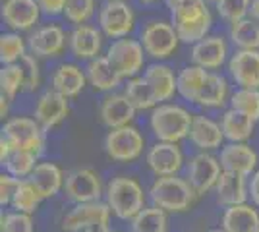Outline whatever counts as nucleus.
Segmentation results:
<instances>
[{
  "mask_svg": "<svg viewBox=\"0 0 259 232\" xmlns=\"http://www.w3.org/2000/svg\"><path fill=\"white\" fill-rule=\"evenodd\" d=\"M172 25L180 37V43H199L213 27V14L205 0H166Z\"/></svg>",
  "mask_w": 259,
  "mask_h": 232,
  "instance_id": "f257e3e1",
  "label": "nucleus"
},
{
  "mask_svg": "<svg viewBox=\"0 0 259 232\" xmlns=\"http://www.w3.org/2000/svg\"><path fill=\"white\" fill-rule=\"evenodd\" d=\"M105 203L120 221H132L145 207V192L132 176H114L105 190Z\"/></svg>",
  "mask_w": 259,
  "mask_h": 232,
  "instance_id": "f03ea898",
  "label": "nucleus"
},
{
  "mask_svg": "<svg viewBox=\"0 0 259 232\" xmlns=\"http://www.w3.org/2000/svg\"><path fill=\"white\" fill-rule=\"evenodd\" d=\"M149 201L151 205L159 207V209L166 211L168 215H178V213H186L195 203V194L192 186L188 184L186 178L180 176H162L155 178L151 186H149Z\"/></svg>",
  "mask_w": 259,
  "mask_h": 232,
  "instance_id": "7ed1b4c3",
  "label": "nucleus"
},
{
  "mask_svg": "<svg viewBox=\"0 0 259 232\" xmlns=\"http://www.w3.org/2000/svg\"><path fill=\"white\" fill-rule=\"evenodd\" d=\"M194 114L186 111L180 105L174 103H162L155 107L149 116V128L157 142H168V144H180L190 135Z\"/></svg>",
  "mask_w": 259,
  "mask_h": 232,
  "instance_id": "20e7f679",
  "label": "nucleus"
},
{
  "mask_svg": "<svg viewBox=\"0 0 259 232\" xmlns=\"http://www.w3.org/2000/svg\"><path fill=\"white\" fill-rule=\"evenodd\" d=\"M105 153L114 163H132L140 159L145 149V137L136 126L114 128L105 135Z\"/></svg>",
  "mask_w": 259,
  "mask_h": 232,
  "instance_id": "39448f33",
  "label": "nucleus"
},
{
  "mask_svg": "<svg viewBox=\"0 0 259 232\" xmlns=\"http://www.w3.org/2000/svg\"><path fill=\"white\" fill-rule=\"evenodd\" d=\"M45 133L47 132L41 128V124L29 116H16L6 120L2 126V137L8 140L14 149L31 151L37 155L43 153Z\"/></svg>",
  "mask_w": 259,
  "mask_h": 232,
  "instance_id": "423d86ee",
  "label": "nucleus"
},
{
  "mask_svg": "<svg viewBox=\"0 0 259 232\" xmlns=\"http://www.w3.org/2000/svg\"><path fill=\"white\" fill-rule=\"evenodd\" d=\"M221 174H223V166H221L219 157L207 153V151H199L197 155L190 157L184 178L197 194V198H201L215 190Z\"/></svg>",
  "mask_w": 259,
  "mask_h": 232,
  "instance_id": "0eeeda50",
  "label": "nucleus"
},
{
  "mask_svg": "<svg viewBox=\"0 0 259 232\" xmlns=\"http://www.w3.org/2000/svg\"><path fill=\"white\" fill-rule=\"evenodd\" d=\"M105 56L122 79H126V77L132 79V77L138 76V72L143 68L145 51H143L141 41L132 39V37H124V39L112 41Z\"/></svg>",
  "mask_w": 259,
  "mask_h": 232,
  "instance_id": "6e6552de",
  "label": "nucleus"
},
{
  "mask_svg": "<svg viewBox=\"0 0 259 232\" xmlns=\"http://www.w3.org/2000/svg\"><path fill=\"white\" fill-rule=\"evenodd\" d=\"M136 25V12L126 0H107L99 10V29L110 39H124Z\"/></svg>",
  "mask_w": 259,
  "mask_h": 232,
  "instance_id": "1a4fd4ad",
  "label": "nucleus"
},
{
  "mask_svg": "<svg viewBox=\"0 0 259 232\" xmlns=\"http://www.w3.org/2000/svg\"><path fill=\"white\" fill-rule=\"evenodd\" d=\"M140 41L143 44L145 55L151 56L157 62H161V60L174 55V51L178 49V43H180V37L176 33L172 23L155 20L143 27Z\"/></svg>",
  "mask_w": 259,
  "mask_h": 232,
  "instance_id": "9d476101",
  "label": "nucleus"
},
{
  "mask_svg": "<svg viewBox=\"0 0 259 232\" xmlns=\"http://www.w3.org/2000/svg\"><path fill=\"white\" fill-rule=\"evenodd\" d=\"M105 190L107 188L103 186L99 172L93 168H74L66 174L64 194L74 205L101 201V198L105 196Z\"/></svg>",
  "mask_w": 259,
  "mask_h": 232,
  "instance_id": "9b49d317",
  "label": "nucleus"
},
{
  "mask_svg": "<svg viewBox=\"0 0 259 232\" xmlns=\"http://www.w3.org/2000/svg\"><path fill=\"white\" fill-rule=\"evenodd\" d=\"M112 211L105 201H91V203H76L72 209L62 217V230L64 232H83L85 228L97 224H110Z\"/></svg>",
  "mask_w": 259,
  "mask_h": 232,
  "instance_id": "f8f14e48",
  "label": "nucleus"
},
{
  "mask_svg": "<svg viewBox=\"0 0 259 232\" xmlns=\"http://www.w3.org/2000/svg\"><path fill=\"white\" fill-rule=\"evenodd\" d=\"M145 163L157 178L178 176V172L184 166V153L178 144L157 142L149 147V151L145 155Z\"/></svg>",
  "mask_w": 259,
  "mask_h": 232,
  "instance_id": "ddd939ff",
  "label": "nucleus"
},
{
  "mask_svg": "<svg viewBox=\"0 0 259 232\" xmlns=\"http://www.w3.org/2000/svg\"><path fill=\"white\" fill-rule=\"evenodd\" d=\"M70 112V105H68V99L64 95H60L58 91L54 89H49L39 95V99L35 103V120L41 124L45 132H51L54 130L58 124H62L66 120Z\"/></svg>",
  "mask_w": 259,
  "mask_h": 232,
  "instance_id": "4468645a",
  "label": "nucleus"
},
{
  "mask_svg": "<svg viewBox=\"0 0 259 232\" xmlns=\"http://www.w3.org/2000/svg\"><path fill=\"white\" fill-rule=\"evenodd\" d=\"M219 161L223 170L236 172L248 178L257 170L259 155L249 144H227L221 147Z\"/></svg>",
  "mask_w": 259,
  "mask_h": 232,
  "instance_id": "2eb2a0df",
  "label": "nucleus"
},
{
  "mask_svg": "<svg viewBox=\"0 0 259 232\" xmlns=\"http://www.w3.org/2000/svg\"><path fill=\"white\" fill-rule=\"evenodd\" d=\"M66 33L60 25H43L37 27L29 37H27V49L29 55L37 58H54L66 49Z\"/></svg>",
  "mask_w": 259,
  "mask_h": 232,
  "instance_id": "dca6fc26",
  "label": "nucleus"
},
{
  "mask_svg": "<svg viewBox=\"0 0 259 232\" xmlns=\"http://www.w3.org/2000/svg\"><path fill=\"white\" fill-rule=\"evenodd\" d=\"M136 116V107L124 93H108L99 105V118L108 130L130 126Z\"/></svg>",
  "mask_w": 259,
  "mask_h": 232,
  "instance_id": "f3484780",
  "label": "nucleus"
},
{
  "mask_svg": "<svg viewBox=\"0 0 259 232\" xmlns=\"http://www.w3.org/2000/svg\"><path fill=\"white\" fill-rule=\"evenodd\" d=\"M232 81L244 89H259V51H236L228 60Z\"/></svg>",
  "mask_w": 259,
  "mask_h": 232,
  "instance_id": "a211bd4d",
  "label": "nucleus"
},
{
  "mask_svg": "<svg viewBox=\"0 0 259 232\" xmlns=\"http://www.w3.org/2000/svg\"><path fill=\"white\" fill-rule=\"evenodd\" d=\"M41 8L37 0H4L2 6V18L6 25L16 33L29 31L39 22Z\"/></svg>",
  "mask_w": 259,
  "mask_h": 232,
  "instance_id": "6ab92c4d",
  "label": "nucleus"
},
{
  "mask_svg": "<svg viewBox=\"0 0 259 232\" xmlns=\"http://www.w3.org/2000/svg\"><path fill=\"white\" fill-rule=\"evenodd\" d=\"M215 199L221 207H232L240 203H248L249 198V182L246 176L236 174V172H228L223 170V174L219 178L215 186Z\"/></svg>",
  "mask_w": 259,
  "mask_h": 232,
  "instance_id": "aec40b11",
  "label": "nucleus"
},
{
  "mask_svg": "<svg viewBox=\"0 0 259 232\" xmlns=\"http://www.w3.org/2000/svg\"><path fill=\"white\" fill-rule=\"evenodd\" d=\"M72 55L79 60H93L103 49V31L93 25H76L68 37Z\"/></svg>",
  "mask_w": 259,
  "mask_h": 232,
  "instance_id": "412c9836",
  "label": "nucleus"
},
{
  "mask_svg": "<svg viewBox=\"0 0 259 232\" xmlns=\"http://www.w3.org/2000/svg\"><path fill=\"white\" fill-rule=\"evenodd\" d=\"M228 44L225 37L221 35H209L203 41L194 44L192 49V62L195 66H201L205 70H217L227 62Z\"/></svg>",
  "mask_w": 259,
  "mask_h": 232,
  "instance_id": "4be33fe9",
  "label": "nucleus"
},
{
  "mask_svg": "<svg viewBox=\"0 0 259 232\" xmlns=\"http://www.w3.org/2000/svg\"><path fill=\"white\" fill-rule=\"evenodd\" d=\"M188 140L192 142L194 147H197L199 151H207L211 153L213 149L223 147L225 142V133L221 124L215 120H211L209 116H201V114H195L194 120H192V128H190V135Z\"/></svg>",
  "mask_w": 259,
  "mask_h": 232,
  "instance_id": "5701e85b",
  "label": "nucleus"
},
{
  "mask_svg": "<svg viewBox=\"0 0 259 232\" xmlns=\"http://www.w3.org/2000/svg\"><path fill=\"white\" fill-rule=\"evenodd\" d=\"M43 199H51L64 190V172L56 163H39L33 174L27 178Z\"/></svg>",
  "mask_w": 259,
  "mask_h": 232,
  "instance_id": "b1692460",
  "label": "nucleus"
},
{
  "mask_svg": "<svg viewBox=\"0 0 259 232\" xmlns=\"http://www.w3.org/2000/svg\"><path fill=\"white\" fill-rule=\"evenodd\" d=\"M259 226V211L255 205L240 203L223 211L221 228L227 232H255Z\"/></svg>",
  "mask_w": 259,
  "mask_h": 232,
  "instance_id": "393cba45",
  "label": "nucleus"
},
{
  "mask_svg": "<svg viewBox=\"0 0 259 232\" xmlns=\"http://www.w3.org/2000/svg\"><path fill=\"white\" fill-rule=\"evenodd\" d=\"M143 77L149 81L155 91V97L159 103L170 101L174 93H178V76H174V70L162 62H153L145 68Z\"/></svg>",
  "mask_w": 259,
  "mask_h": 232,
  "instance_id": "a878e982",
  "label": "nucleus"
},
{
  "mask_svg": "<svg viewBox=\"0 0 259 232\" xmlns=\"http://www.w3.org/2000/svg\"><path fill=\"white\" fill-rule=\"evenodd\" d=\"M87 83L85 70L77 66V64H60L53 74V89L58 91L60 95H64L66 99H74L77 97Z\"/></svg>",
  "mask_w": 259,
  "mask_h": 232,
  "instance_id": "bb28decb",
  "label": "nucleus"
},
{
  "mask_svg": "<svg viewBox=\"0 0 259 232\" xmlns=\"http://www.w3.org/2000/svg\"><path fill=\"white\" fill-rule=\"evenodd\" d=\"M221 128L228 144H248V140L255 132V120L234 109H228L221 116Z\"/></svg>",
  "mask_w": 259,
  "mask_h": 232,
  "instance_id": "cd10ccee",
  "label": "nucleus"
},
{
  "mask_svg": "<svg viewBox=\"0 0 259 232\" xmlns=\"http://www.w3.org/2000/svg\"><path fill=\"white\" fill-rule=\"evenodd\" d=\"M87 81L91 83V87L97 91H112L120 85L122 77L116 74V70L112 68V64L108 62L107 56H97L93 60H89V64L85 68Z\"/></svg>",
  "mask_w": 259,
  "mask_h": 232,
  "instance_id": "c85d7f7f",
  "label": "nucleus"
},
{
  "mask_svg": "<svg viewBox=\"0 0 259 232\" xmlns=\"http://www.w3.org/2000/svg\"><path fill=\"white\" fill-rule=\"evenodd\" d=\"M230 97H228V81L225 76L211 72L207 77L205 85L201 89L199 97L195 101V105L199 107H205V109H221L225 107Z\"/></svg>",
  "mask_w": 259,
  "mask_h": 232,
  "instance_id": "c756f323",
  "label": "nucleus"
},
{
  "mask_svg": "<svg viewBox=\"0 0 259 232\" xmlns=\"http://www.w3.org/2000/svg\"><path fill=\"white\" fill-rule=\"evenodd\" d=\"M209 74H211L209 70L201 66H195V64L182 68L178 72V95L182 99L190 101V103H195L203 85H205Z\"/></svg>",
  "mask_w": 259,
  "mask_h": 232,
  "instance_id": "7c9ffc66",
  "label": "nucleus"
},
{
  "mask_svg": "<svg viewBox=\"0 0 259 232\" xmlns=\"http://www.w3.org/2000/svg\"><path fill=\"white\" fill-rule=\"evenodd\" d=\"M228 37L238 51H259V23L251 18L230 23Z\"/></svg>",
  "mask_w": 259,
  "mask_h": 232,
  "instance_id": "2f4dec72",
  "label": "nucleus"
},
{
  "mask_svg": "<svg viewBox=\"0 0 259 232\" xmlns=\"http://www.w3.org/2000/svg\"><path fill=\"white\" fill-rule=\"evenodd\" d=\"M124 95L130 99V103L136 107V111H149V109H155L159 107V101L155 97V91L149 85V81L145 77H132L126 83V89H124Z\"/></svg>",
  "mask_w": 259,
  "mask_h": 232,
  "instance_id": "473e14b6",
  "label": "nucleus"
},
{
  "mask_svg": "<svg viewBox=\"0 0 259 232\" xmlns=\"http://www.w3.org/2000/svg\"><path fill=\"white\" fill-rule=\"evenodd\" d=\"M130 228H132V232H166L168 213L155 207V205H145L130 221Z\"/></svg>",
  "mask_w": 259,
  "mask_h": 232,
  "instance_id": "72a5a7b5",
  "label": "nucleus"
},
{
  "mask_svg": "<svg viewBox=\"0 0 259 232\" xmlns=\"http://www.w3.org/2000/svg\"><path fill=\"white\" fill-rule=\"evenodd\" d=\"M37 153L31 151H20V149H14V153L10 155V159L4 163L2 166H6V172L12 174L18 180H27L33 174V170L37 168Z\"/></svg>",
  "mask_w": 259,
  "mask_h": 232,
  "instance_id": "f704fd0d",
  "label": "nucleus"
},
{
  "mask_svg": "<svg viewBox=\"0 0 259 232\" xmlns=\"http://www.w3.org/2000/svg\"><path fill=\"white\" fill-rule=\"evenodd\" d=\"M27 41L20 33L10 31V33L0 35V60L4 64H18L23 56L27 55Z\"/></svg>",
  "mask_w": 259,
  "mask_h": 232,
  "instance_id": "c9c22d12",
  "label": "nucleus"
},
{
  "mask_svg": "<svg viewBox=\"0 0 259 232\" xmlns=\"http://www.w3.org/2000/svg\"><path fill=\"white\" fill-rule=\"evenodd\" d=\"M230 109L249 116L251 120H259V89H244L238 87L230 95Z\"/></svg>",
  "mask_w": 259,
  "mask_h": 232,
  "instance_id": "e433bc0d",
  "label": "nucleus"
},
{
  "mask_svg": "<svg viewBox=\"0 0 259 232\" xmlns=\"http://www.w3.org/2000/svg\"><path fill=\"white\" fill-rule=\"evenodd\" d=\"M43 198L39 196V192L33 188L29 180H22L20 188L16 192V196L12 199V209L20 211V213H27V215H33L35 211L39 209Z\"/></svg>",
  "mask_w": 259,
  "mask_h": 232,
  "instance_id": "4c0bfd02",
  "label": "nucleus"
},
{
  "mask_svg": "<svg viewBox=\"0 0 259 232\" xmlns=\"http://www.w3.org/2000/svg\"><path fill=\"white\" fill-rule=\"evenodd\" d=\"M23 89V70L18 64H4L0 70V91L8 99H14L18 91Z\"/></svg>",
  "mask_w": 259,
  "mask_h": 232,
  "instance_id": "58836bf2",
  "label": "nucleus"
},
{
  "mask_svg": "<svg viewBox=\"0 0 259 232\" xmlns=\"http://www.w3.org/2000/svg\"><path fill=\"white\" fill-rule=\"evenodd\" d=\"M95 14V0H68L64 18L74 25H85Z\"/></svg>",
  "mask_w": 259,
  "mask_h": 232,
  "instance_id": "ea45409f",
  "label": "nucleus"
},
{
  "mask_svg": "<svg viewBox=\"0 0 259 232\" xmlns=\"http://www.w3.org/2000/svg\"><path fill=\"white\" fill-rule=\"evenodd\" d=\"M0 232H35L33 215L20 213V211L2 213V217H0Z\"/></svg>",
  "mask_w": 259,
  "mask_h": 232,
  "instance_id": "a19ab883",
  "label": "nucleus"
},
{
  "mask_svg": "<svg viewBox=\"0 0 259 232\" xmlns=\"http://www.w3.org/2000/svg\"><path fill=\"white\" fill-rule=\"evenodd\" d=\"M249 6H251V0H221L217 4V12L225 22L234 23L248 16Z\"/></svg>",
  "mask_w": 259,
  "mask_h": 232,
  "instance_id": "79ce46f5",
  "label": "nucleus"
},
{
  "mask_svg": "<svg viewBox=\"0 0 259 232\" xmlns=\"http://www.w3.org/2000/svg\"><path fill=\"white\" fill-rule=\"evenodd\" d=\"M20 66L23 70V89L25 91H35L41 85V68L37 56L25 55L20 60Z\"/></svg>",
  "mask_w": 259,
  "mask_h": 232,
  "instance_id": "37998d69",
  "label": "nucleus"
},
{
  "mask_svg": "<svg viewBox=\"0 0 259 232\" xmlns=\"http://www.w3.org/2000/svg\"><path fill=\"white\" fill-rule=\"evenodd\" d=\"M20 184H22V180L14 178L12 174H8V172H2V174H0V205H2V207L12 205V199L16 196Z\"/></svg>",
  "mask_w": 259,
  "mask_h": 232,
  "instance_id": "c03bdc74",
  "label": "nucleus"
},
{
  "mask_svg": "<svg viewBox=\"0 0 259 232\" xmlns=\"http://www.w3.org/2000/svg\"><path fill=\"white\" fill-rule=\"evenodd\" d=\"M66 2L68 0H37L39 8L47 16H58V14H64Z\"/></svg>",
  "mask_w": 259,
  "mask_h": 232,
  "instance_id": "a18cd8bd",
  "label": "nucleus"
},
{
  "mask_svg": "<svg viewBox=\"0 0 259 232\" xmlns=\"http://www.w3.org/2000/svg\"><path fill=\"white\" fill-rule=\"evenodd\" d=\"M249 198H251V205H255L259 209V168L249 178Z\"/></svg>",
  "mask_w": 259,
  "mask_h": 232,
  "instance_id": "49530a36",
  "label": "nucleus"
},
{
  "mask_svg": "<svg viewBox=\"0 0 259 232\" xmlns=\"http://www.w3.org/2000/svg\"><path fill=\"white\" fill-rule=\"evenodd\" d=\"M12 153H14V147L8 144V140H4V137L0 135V163L4 165V163L10 159Z\"/></svg>",
  "mask_w": 259,
  "mask_h": 232,
  "instance_id": "de8ad7c7",
  "label": "nucleus"
},
{
  "mask_svg": "<svg viewBox=\"0 0 259 232\" xmlns=\"http://www.w3.org/2000/svg\"><path fill=\"white\" fill-rule=\"evenodd\" d=\"M249 18L253 22L259 23V0H251V6H249Z\"/></svg>",
  "mask_w": 259,
  "mask_h": 232,
  "instance_id": "09e8293b",
  "label": "nucleus"
},
{
  "mask_svg": "<svg viewBox=\"0 0 259 232\" xmlns=\"http://www.w3.org/2000/svg\"><path fill=\"white\" fill-rule=\"evenodd\" d=\"M8 103H10V99L6 95H0V116L2 118L8 116Z\"/></svg>",
  "mask_w": 259,
  "mask_h": 232,
  "instance_id": "8fccbe9b",
  "label": "nucleus"
},
{
  "mask_svg": "<svg viewBox=\"0 0 259 232\" xmlns=\"http://www.w3.org/2000/svg\"><path fill=\"white\" fill-rule=\"evenodd\" d=\"M110 226H105V224H97V226H91V228H85L83 232H108Z\"/></svg>",
  "mask_w": 259,
  "mask_h": 232,
  "instance_id": "3c124183",
  "label": "nucleus"
},
{
  "mask_svg": "<svg viewBox=\"0 0 259 232\" xmlns=\"http://www.w3.org/2000/svg\"><path fill=\"white\" fill-rule=\"evenodd\" d=\"M209 232H227V230H223V228L219 226V228H211V230H209Z\"/></svg>",
  "mask_w": 259,
  "mask_h": 232,
  "instance_id": "603ef678",
  "label": "nucleus"
},
{
  "mask_svg": "<svg viewBox=\"0 0 259 232\" xmlns=\"http://www.w3.org/2000/svg\"><path fill=\"white\" fill-rule=\"evenodd\" d=\"M143 4H153V2H157V0H141Z\"/></svg>",
  "mask_w": 259,
  "mask_h": 232,
  "instance_id": "864d4df0",
  "label": "nucleus"
},
{
  "mask_svg": "<svg viewBox=\"0 0 259 232\" xmlns=\"http://www.w3.org/2000/svg\"><path fill=\"white\" fill-rule=\"evenodd\" d=\"M205 2H213V4H219L221 0H205Z\"/></svg>",
  "mask_w": 259,
  "mask_h": 232,
  "instance_id": "5fc2aeb1",
  "label": "nucleus"
},
{
  "mask_svg": "<svg viewBox=\"0 0 259 232\" xmlns=\"http://www.w3.org/2000/svg\"><path fill=\"white\" fill-rule=\"evenodd\" d=\"M108 232H122V230H112V228H110V230H108Z\"/></svg>",
  "mask_w": 259,
  "mask_h": 232,
  "instance_id": "6e6d98bb",
  "label": "nucleus"
},
{
  "mask_svg": "<svg viewBox=\"0 0 259 232\" xmlns=\"http://www.w3.org/2000/svg\"><path fill=\"white\" fill-rule=\"evenodd\" d=\"M255 232H259V226H257V230H255Z\"/></svg>",
  "mask_w": 259,
  "mask_h": 232,
  "instance_id": "4d7b16f0",
  "label": "nucleus"
},
{
  "mask_svg": "<svg viewBox=\"0 0 259 232\" xmlns=\"http://www.w3.org/2000/svg\"><path fill=\"white\" fill-rule=\"evenodd\" d=\"M194 232H199V230H194Z\"/></svg>",
  "mask_w": 259,
  "mask_h": 232,
  "instance_id": "13d9d810",
  "label": "nucleus"
}]
</instances>
